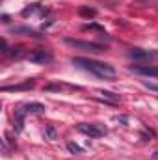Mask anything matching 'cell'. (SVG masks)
Returning <instances> with one entry per match:
<instances>
[{
  "label": "cell",
  "instance_id": "12",
  "mask_svg": "<svg viewBox=\"0 0 158 160\" xmlns=\"http://www.w3.org/2000/svg\"><path fill=\"white\" fill-rule=\"evenodd\" d=\"M78 13L82 17H95L97 15V9H93V8H86V6H80Z\"/></svg>",
  "mask_w": 158,
  "mask_h": 160
},
{
  "label": "cell",
  "instance_id": "20",
  "mask_svg": "<svg viewBox=\"0 0 158 160\" xmlns=\"http://www.w3.org/2000/svg\"><path fill=\"white\" fill-rule=\"evenodd\" d=\"M153 158H156V160H158V151H155V153H153Z\"/></svg>",
  "mask_w": 158,
  "mask_h": 160
},
{
  "label": "cell",
  "instance_id": "14",
  "mask_svg": "<svg viewBox=\"0 0 158 160\" xmlns=\"http://www.w3.org/2000/svg\"><path fill=\"white\" fill-rule=\"evenodd\" d=\"M37 8H39V4H32V6H30V8H24V9H22V13H21V15H22V17H28V15H32V13H34V11H36V9H37Z\"/></svg>",
  "mask_w": 158,
  "mask_h": 160
},
{
  "label": "cell",
  "instance_id": "11",
  "mask_svg": "<svg viewBox=\"0 0 158 160\" xmlns=\"http://www.w3.org/2000/svg\"><path fill=\"white\" fill-rule=\"evenodd\" d=\"M99 95H102V99H106V101L112 102V104H117L119 102V95L112 93V91H99Z\"/></svg>",
  "mask_w": 158,
  "mask_h": 160
},
{
  "label": "cell",
  "instance_id": "5",
  "mask_svg": "<svg viewBox=\"0 0 158 160\" xmlns=\"http://www.w3.org/2000/svg\"><path fill=\"white\" fill-rule=\"evenodd\" d=\"M128 58H132V60H158V52L143 50V48H130Z\"/></svg>",
  "mask_w": 158,
  "mask_h": 160
},
{
  "label": "cell",
  "instance_id": "16",
  "mask_svg": "<svg viewBox=\"0 0 158 160\" xmlns=\"http://www.w3.org/2000/svg\"><path fill=\"white\" fill-rule=\"evenodd\" d=\"M82 30H101V32H104V28H102V26H99V24H95V22L84 24V26H82Z\"/></svg>",
  "mask_w": 158,
  "mask_h": 160
},
{
  "label": "cell",
  "instance_id": "17",
  "mask_svg": "<svg viewBox=\"0 0 158 160\" xmlns=\"http://www.w3.org/2000/svg\"><path fill=\"white\" fill-rule=\"evenodd\" d=\"M143 86H145V88H149V89H153V91H158V84H153V82H143Z\"/></svg>",
  "mask_w": 158,
  "mask_h": 160
},
{
  "label": "cell",
  "instance_id": "8",
  "mask_svg": "<svg viewBox=\"0 0 158 160\" xmlns=\"http://www.w3.org/2000/svg\"><path fill=\"white\" fill-rule=\"evenodd\" d=\"M36 86V80H26L22 84H15V86H4L2 91H24V89H32Z\"/></svg>",
  "mask_w": 158,
  "mask_h": 160
},
{
  "label": "cell",
  "instance_id": "2",
  "mask_svg": "<svg viewBox=\"0 0 158 160\" xmlns=\"http://www.w3.org/2000/svg\"><path fill=\"white\" fill-rule=\"evenodd\" d=\"M77 130L86 134V136H89V138H102V136L108 134V128L104 125H101V123H80L77 127Z\"/></svg>",
  "mask_w": 158,
  "mask_h": 160
},
{
  "label": "cell",
  "instance_id": "15",
  "mask_svg": "<svg viewBox=\"0 0 158 160\" xmlns=\"http://www.w3.org/2000/svg\"><path fill=\"white\" fill-rule=\"evenodd\" d=\"M45 136H47L48 140H56V138H58V134H56L54 127H47V130H45Z\"/></svg>",
  "mask_w": 158,
  "mask_h": 160
},
{
  "label": "cell",
  "instance_id": "4",
  "mask_svg": "<svg viewBox=\"0 0 158 160\" xmlns=\"http://www.w3.org/2000/svg\"><path fill=\"white\" fill-rule=\"evenodd\" d=\"M26 60L28 62H32V63H39V65H47V63H50L52 62V54L48 52V50H34V52H30L28 56H26Z\"/></svg>",
  "mask_w": 158,
  "mask_h": 160
},
{
  "label": "cell",
  "instance_id": "10",
  "mask_svg": "<svg viewBox=\"0 0 158 160\" xmlns=\"http://www.w3.org/2000/svg\"><path fill=\"white\" fill-rule=\"evenodd\" d=\"M24 108H26L28 114H41V112H45V104H41V102H28V104H24Z\"/></svg>",
  "mask_w": 158,
  "mask_h": 160
},
{
  "label": "cell",
  "instance_id": "9",
  "mask_svg": "<svg viewBox=\"0 0 158 160\" xmlns=\"http://www.w3.org/2000/svg\"><path fill=\"white\" fill-rule=\"evenodd\" d=\"M28 112H26V108L24 106H21L17 112H15V130L17 132H21L22 130V125H24V116H26Z\"/></svg>",
  "mask_w": 158,
  "mask_h": 160
},
{
  "label": "cell",
  "instance_id": "1",
  "mask_svg": "<svg viewBox=\"0 0 158 160\" xmlns=\"http://www.w3.org/2000/svg\"><path fill=\"white\" fill-rule=\"evenodd\" d=\"M71 63L77 65V67H80V69H84V71H89V73H93L95 77L104 78V80H114L116 75H117V71H116L112 65H108V63H104V62L91 60V58H80V56H77V58L71 60Z\"/></svg>",
  "mask_w": 158,
  "mask_h": 160
},
{
  "label": "cell",
  "instance_id": "6",
  "mask_svg": "<svg viewBox=\"0 0 158 160\" xmlns=\"http://www.w3.org/2000/svg\"><path fill=\"white\" fill-rule=\"evenodd\" d=\"M130 71L136 73V75H141V77H155V78H158V67H153V65H132Z\"/></svg>",
  "mask_w": 158,
  "mask_h": 160
},
{
  "label": "cell",
  "instance_id": "3",
  "mask_svg": "<svg viewBox=\"0 0 158 160\" xmlns=\"http://www.w3.org/2000/svg\"><path fill=\"white\" fill-rule=\"evenodd\" d=\"M65 43L77 50H86V52H93V54H99V52H104V47L102 45H97V43H87V41H78V39H65Z\"/></svg>",
  "mask_w": 158,
  "mask_h": 160
},
{
  "label": "cell",
  "instance_id": "18",
  "mask_svg": "<svg viewBox=\"0 0 158 160\" xmlns=\"http://www.w3.org/2000/svg\"><path fill=\"white\" fill-rule=\"evenodd\" d=\"M116 119H117L119 123H123V125H126V118H125V116H117Z\"/></svg>",
  "mask_w": 158,
  "mask_h": 160
},
{
  "label": "cell",
  "instance_id": "19",
  "mask_svg": "<svg viewBox=\"0 0 158 160\" xmlns=\"http://www.w3.org/2000/svg\"><path fill=\"white\" fill-rule=\"evenodd\" d=\"M2 22H6V24H7V22H9V17H7V15H2Z\"/></svg>",
  "mask_w": 158,
  "mask_h": 160
},
{
  "label": "cell",
  "instance_id": "7",
  "mask_svg": "<svg viewBox=\"0 0 158 160\" xmlns=\"http://www.w3.org/2000/svg\"><path fill=\"white\" fill-rule=\"evenodd\" d=\"M11 32H13V34H22V36L34 38V39H43V38H45V36H41L39 32H36V30H32V28H28V26H15V28H11Z\"/></svg>",
  "mask_w": 158,
  "mask_h": 160
},
{
  "label": "cell",
  "instance_id": "13",
  "mask_svg": "<svg viewBox=\"0 0 158 160\" xmlns=\"http://www.w3.org/2000/svg\"><path fill=\"white\" fill-rule=\"evenodd\" d=\"M67 149H69V153H73V155H82L84 153V149L77 145L75 142H67Z\"/></svg>",
  "mask_w": 158,
  "mask_h": 160
}]
</instances>
